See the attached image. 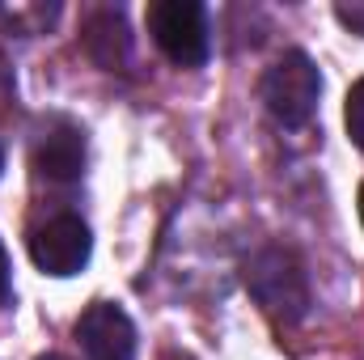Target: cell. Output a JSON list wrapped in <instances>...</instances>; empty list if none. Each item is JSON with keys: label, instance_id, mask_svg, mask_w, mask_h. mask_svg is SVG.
I'll return each mask as SVG.
<instances>
[{"label": "cell", "instance_id": "cell-1", "mask_svg": "<svg viewBox=\"0 0 364 360\" xmlns=\"http://www.w3.org/2000/svg\"><path fill=\"white\" fill-rule=\"evenodd\" d=\"M318 97H322V77L305 51H284L263 73V102H267L272 119L284 127L309 123L318 110Z\"/></svg>", "mask_w": 364, "mask_h": 360}, {"label": "cell", "instance_id": "cell-2", "mask_svg": "<svg viewBox=\"0 0 364 360\" xmlns=\"http://www.w3.org/2000/svg\"><path fill=\"white\" fill-rule=\"evenodd\" d=\"M149 34L178 68H199L208 60V13L195 0L149 4Z\"/></svg>", "mask_w": 364, "mask_h": 360}, {"label": "cell", "instance_id": "cell-3", "mask_svg": "<svg viewBox=\"0 0 364 360\" xmlns=\"http://www.w3.org/2000/svg\"><path fill=\"white\" fill-rule=\"evenodd\" d=\"M246 288L259 297L263 309H272L275 318H288L296 322L309 305V284H305V271L301 263L288 255V250H263L250 259L246 268Z\"/></svg>", "mask_w": 364, "mask_h": 360}, {"label": "cell", "instance_id": "cell-4", "mask_svg": "<svg viewBox=\"0 0 364 360\" xmlns=\"http://www.w3.org/2000/svg\"><path fill=\"white\" fill-rule=\"evenodd\" d=\"M90 250H93L90 225L73 212H60V216L30 229V259L43 275H60V280L77 275L90 263Z\"/></svg>", "mask_w": 364, "mask_h": 360}, {"label": "cell", "instance_id": "cell-5", "mask_svg": "<svg viewBox=\"0 0 364 360\" xmlns=\"http://www.w3.org/2000/svg\"><path fill=\"white\" fill-rule=\"evenodd\" d=\"M30 166L51 182H73L85 174V132L73 119H47L34 136Z\"/></svg>", "mask_w": 364, "mask_h": 360}, {"label": "cell", "instance_id": "cell-6", "mask_svg": "<svg viewBox=\"0 0 364 360\" xmlns=\"http://www.w3.org/2000/svg\"><path fill=\"white\" fill-rule=\"evenodd\" d=\"M77 339L90 360H136V327L114 301H93L77 322Z\"/></svg>", "mask_w": 364, "mask_h": 360}, {"label": "cell", "instance_id": "cell-7", "mask_svg": "<svg viewBox=\"0 0 364 360\" xmlns=\"http://www.w3.org/2000/svg\"><path fill=\"white\" fill-rule=\"evenodd\" d=\"M81 43H85V51H90L102 68H110V73L123 68V64H127V51H132V34H127L123 13H119V9H102V13H93L90 21H85Z\"/></svg>", "mask_w": 364, "mask_h": 360}, {"label": "cell", "instance_id": "cell-8", "mask_svg": "<svg viewBox=\"0 0 364 360\" xmlns=\"http://www.w3.org/2000/svg\"><path fill=\"white\" fill-rule=\"evenodd\" d=\"M343 123H348V136H352V144L364 153V77L352 85L348 93V106H343Z\"/></svg>", "mask_w": 364, "mask_h": 360}, {"label": "cell", "instance_id": "cell-9", "mask_svg": "<svg viewBox=\"0 0 364 360\" xmlns=\"http://www.w3.org/2000/svg\"><path fill=\"white\" fill-rule=\"evenodd\" d=\"M9 301V255H4V242H0V305Z\"/></svg>", "mask_w": 364, "mask_h": 360}, {"label": "cell", "instance_id": "cell-10", "mask_svg": "<svg viewBox=\"0 0 364 360\" xmlns=\"http://www.w3.org/2000/svg\"><path fill=\"white\" fill-rule=\"evenodd\" d=\"M360 225H364V182H360Z\"/></svg>", "mask_w": 364, "mask_h": 360}, {"label": "cell", "instance_id": "cell-11", "mask_svg": "<svg viewBox=\"0 0 364 360\" xmlns=\"http://www.w3.org/2000/svg\"><path fill=\"white\" fill-rule=\"evenodd\" d=\"M38 360H68V356H55V352H51V356H38Z\"/></svg>", "mask_w": 364, "mask_h": 360}, {"label": "cell", "instance_id": "cell-12", "mask_svg": "<svg viewBox=\"0 0 364 360\" xmlns=\"http://www.w3.org/2000/svg\"><path fill=\"white\" fill-rule=\"evenodd\" d=\"M0 170H4V144H0Z\"/></svg>", "mask_w": 364, "mask_h": 360}]
</instances>
